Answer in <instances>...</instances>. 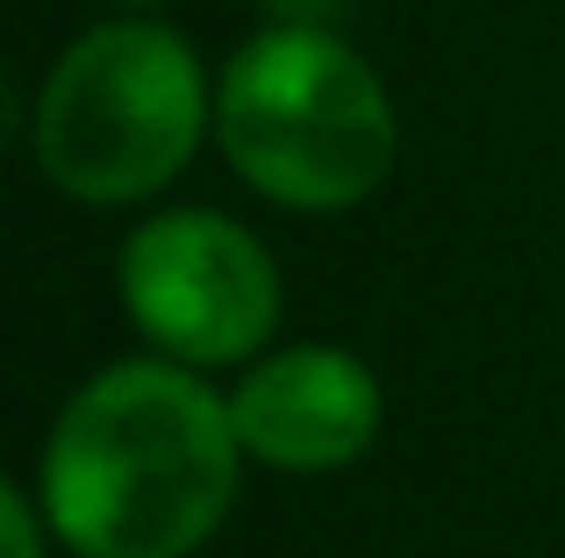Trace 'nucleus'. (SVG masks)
I'll list each match as a JSON object with an SVG mask.
<instances>
[{"label": "nucleus", "instance_id": "6", "mask_svg": "<svg viewBox=\"0 0 565 558\" xmlns=\"http://www.w3.org/2000/svg\"><path fill=\"white\" fill-rule=\"evenodd\" d=\"M0 537H8V558H43L57 545L51 516L36 502V480H0Z\"/></svg>", "mask_w": 565, "mask_h": 558}, {"label": "nucleus", "instance_id": "5", "mask_svg": "<svg viewBox=\"0 0 565 558\" xmlns=\"http://www.w3.org/2000/svg\"><path fill=\"white\" fill-rule=\"evenodd\" d=\"M236 437L273 473H344L373 451L386 422V394L373 365L344 344H287L258 351L230 387Z\"/></svg>", "mask_w": 565, "mask_h": 558}, {"label": "nucleus", "instance_id": "4", "mask_svg": "<svg viewBox=\"0 0 565 558\" xmlns=\"http://www.w3.org/2000/svg\"><path fill=\"white\" fill-rule=\"evenodd\" d=\"M115 293L151 351L180 365H250L279 330V266L236 215L222 208H158L129 229L115 258Z\"/></svg>", "mask_w": 565, "mask_h": 558}, {"label": "nucleus", "instance_id": "1", "mask_svg": "<svg viewBox=\"0 0 565 558\" xmlns=\"http://www.w3.org/2000/svg\"><path fill=\"white\" fill-rule=\"evenodd\" d=\"M230 394L180 358H115L72 387L36 451V502L72 558H193L244 487Z\"/></svg>", "mask_w": 565, "mask_h": 558}, {"label": "nucleus", "instance_id": "3", "mask_svg": "<svg viewBox=\"0 0 565 558\" xmlns=\"http://www.w3.org/2000/svg\"><path fill=\"white\" fill-rule=\"evenodd\" d=\"M215 129L201 51L158 14H115L51 57L29 108V158L79 208L158 201Z\"/></svg>", "mask_w": 565, "mask_h": 558}, {"label": "nucleus", "instance_id": "2", "mask_svg": "<svg viewBox=\"0 0 565 558\" xmlns=\"http://www.w3.org/2000/svg\"><path fill=\"white\" fill-rule=\"evenodd\" d=\"M215 151L273 208L344 215L386 186L401 115L330 22H273L215 79Z\"/></svg>", "mask_w": 565, "mask_h": 558}, {"label": "nucleus", "instance_id": "7", "mask_svg": "<svg viewBox=\"0 0 565 558\" xmlns=\"http://www.w3.org/2000/svg\"><path fill=\"white\" fill-rule=\"evenodd\" d=\"M273 8H279V22H322L337 0H273Z\"/></svg>", "mask_w": 565, "mask_h": 558}, {"label": "nucleus", "instance_id": "8", "mask_svg": "<svg viewBox=\"0 0 565 558\" xmlns=\"http://www.w3.org/2000/svg\"><path fill=\"white\" fill-rule=\"evenodd\" d=\"M122 8H166V0H122Z\"/></svg>", "mask_w": 565, "mask_h": 558}]
</instances>
